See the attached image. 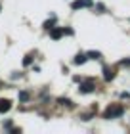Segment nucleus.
<instances>
[{
  "instance_id": "7ed1b4c3",
  "label": "nucleus",
  "mask_w": 130,
  "mask_h": 134,
  "mask_svg": "<svg viewBox=\"0 0 130 134\" xmlns=\"http://www.w3.org/2000/svg\"><path fill=\"white\" fill-rule=\"evenodd\" d=\"M94 88H96V84H94V82H92V81H86V82L80 84V88H78V90H80L82 94H90Z\"/></svg>"
},
{
  "instance_id": "0eeeda50",
  "label": "nucleus",
  "mask_w": 130,
  "mask_h": 134,
  "mask_svg": "<svg viewBox=\"0 0 130 134\" xmlns=\"http://www.w3.org/2000/svg\"><path fill=\"white\" fill-rule=\"evenodd\" d=\"M86 59H88V56H86V54H77V56H75V59H73V62H75L77 65H82V63L86 62Z\"/></svg>"
},
{
  "instance_id": "423d86ee",
  "label": "nucleus",
  "mask_w": 130,
  "mask_h": 134,
  "mask_svg": "<svg viewBox=\"0 0 130 134\" xmlns=\"http://www.w3.org/2000/svg\"><path fill=\"white\" fill-rule=\"evenodd\" d=\"M103 77H105V81H113L115 79V71L111 69V67H105L103 69Z\"/></svg>"
},
{
  "instance_id": "20e7f679",
  "label": "nucleus",
  "mask_w": 130,
  "mask_h": 134,
  "mask_svg": "<svg viewBox=\"0 0 130 134\" xmlns=\"http://www.w3.org/2000/svg\"><path fill=\"white\" fill-rule=\"evenodd\" d=\"M63 35H65V33H63V29H58V27H52V29H50V36H52L54 40H59Z\"/></svg>"
},
{
  "instance_id": "f03ea898",
  "label": "nucleus",
  "mask_w": 130,
  "mask_h": 134,
  "mask_svg": "<svg viewBox=\"0 0 130 134\" xmlns=\"http://www.w3.org/2000/svg\"><path fill=\"white\" fill-rule=\"evenodd\" d=\"M92 6V0H75V2L71 4L73 10H80V8H90Z\"/></svg>"
},
{
  "instance_id": "f8f14e48",
  "label": "nucleus",
  "mask_w": 130,
  "mask_h": 134,
  "mask_svg": "<svg viewBox=\"0 0 130 134\" xmlns=\"http://www.w3.org/2000/svg\"><path fill=\"white\" fill-rule=\"evenodd\" d=\"M52 27H54V17H52L50 21H46V23H44V29H52Z\"/></svg>"
},
{
  "instance_id": "4468645a",
  "label": "nucleus",
  "mask_w": 130,
  "mask_h": 134,
  "mask_svg": "<svg viewBox=\"0 0 130 134\" xmlns=\"http://www.w3.org/2000/svg\"><path fill=\"white\" fill-rule=\"evenodd\" d=\"M0 8H2V6H0Z\"/></svg>"
},
{
  "instance_id": "ddd939ff",
  "label": "nucleus",
  "mask_w": 130,
  "mask_h": 134,
  "mask_svg": "<svg viewBox=\"0 0 130 134\" xmlns=\"http://www.w3.org/2000/svg\"><path fill=\"white\" fill-rule=\"evenodd\" d=\"M122 65H125V67H130V59H125V62H122Z\"/></svg>"
},
{
  "instance_id": "39448f33",
  "label": "nucleus",
  "mask_w": 130,
  "mask_h": 134,
  "mask_svg": "<svg viewBox=\"0 0 130 134\" xmlns=\"http://www.w3.org/2000/svg\"><path fill=\"white\" fill-rule=\"evenodd\" d=\"M12 109V102L10 100H0V113H8Z\"/></svg>"
},
{
  "instance_id": "9d476101",
  "label": "nucleus",
  "mask_w": 130,
  "mask_h": 134,
  "mask_svg": "<svg viewBox=\"0 0 130 134\" xmlns=\"http://www.w3.org/2000/svg\"><path fill=\"white\" fill-rule=\"evenodd\" d=\"M59 103H63V105H67V107H73V102L71 100H65V98H61Z\"/></svg>"
},
{
  "instance_id": "6e6552de",
  "label": "nucleus",
  "mask_w": 130,
  "mask_h": 134,
  "mask_svg": "<svg viewBox=\"0 0 130 134\" xmlns=\"http://www.w3.org/2000/svg\"><path fill=\"white\" fill-rule=\"evenodd\" d=\"M86 56H88L90 59H100V58H101V54H100V52H88Z\"/></svg>"
},
{
  "instance_id": "9b49d317",
  "label": "nucleus",
  "mask_w": 130,
  "mask_h": 134,
  "mask_svg": "<svg viewBox=\"0 0 130 134\" xmlns=\"http://www.w3.org/2000/svg\"><path fill=\"white\" fill-rule=\"evenodd\" d=\"M31 62H33V56H25V59H23V65H31Z\"/></svg>"
},
{
  "instance_id": "1a4fd4ad",
  "label": "nucleus",
  "mask_w": 130,
  "mask_h": 134,
  "mask_svg": "<svg viewBox=\"0 0 130 134\" xmlns=\"http://www.w3.org/2000/svg\"><path fill=\"white\" fill-rule=\"evenodd\" d=\"M29 98H31L29 92H19V100H21V102H27Z\"/></svg>"
},
{
  "instance_id": "f257e3e1",
  "label": "nucleus",
  "mask_w": 130,
  "mask_h": 134,
  "mask_svg": "<svg viewBox=\"0 0 130 134\" xmlns=\"http://www.w3.org/2000/svg\"><path fill=\"white\" fill-rule=\"evenodd\" d=\"M125 113V107L122 105H109L107 109H105V113H103V117L105 119H115V117H121V115Z\"/></svg>"
}]
</instances>
